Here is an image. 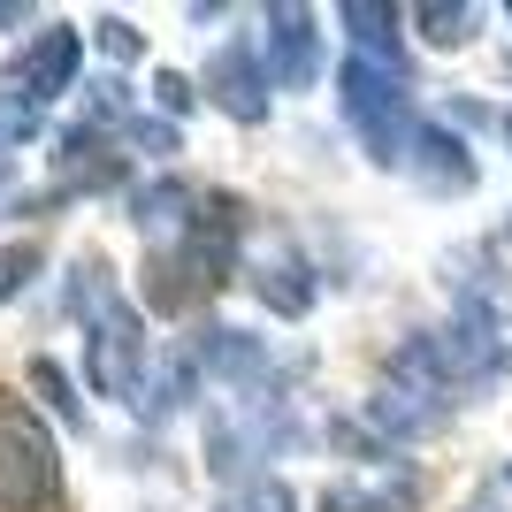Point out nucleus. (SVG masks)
<instances>
[{
	"mask_svg": "<svg viewBox=\"0 0 512 512\" xmlns=\"http://www.w3.org/2000/svg\"><path fill=\"white\" fill-rule=\"evenodd\" d=\"M505 482H512V474H505Z\"/></svg>",
	"mask_w": 512,
	"mask_h": 512,
	"instance_id": "nucleus-14",
	"label": "nucleus"
},
{
	"mask_svg": "<svg viewBox=\"0 0 512 512\" xmlns=\"http://www.w3.org/2000/svg\"><path fill=\"white\" fill-rule=\"evenodd\" d=\"M207 100L230 107L237 123H260V115H268V54H260L253 39H230L207 62Z\"/></svg>",
	"mask_w": 512,
	"mask_h": 512,
	"instance_id": "nucleus-4",
	"label": "nucleus"
},
{
	"mask_svg": "<svg viewBox=\"0 0 512 512\" xmlns=\"http://www.w3.org/2000/svg\"><path fill=\"white\" fill-rule=\"evenodd\" d=\"M337 23H352V54H367V62H398V8H367V0H344Z\"/></svg>",
	"mask_w": 512,
	"mask_h": 512,
	"instance_id": "nucleus-8",
	"label": "nucleus"
},
{
	"mask_svg": "<svg viewBox=\"0 0 512 512\" xmlns=\"http://www.w3.org/2000/svg\"><path fill=\"white\" fill-rule=\"evenodd\" d=\"M39 115H46V100L23 85L16 69H8V77H0V161H8V153H23V138L39 130Z\"/></svg>",
	"mask_w": 512,
	"mask_h": 512,
	"instance_id": "nucleus-9",
	"label": "nucleus"
},
{
	"mask_svg": "<svg viewBox=\"0 0 512 512\" xmlns=\"http://www.w3.org/2000/svg\"><path fill=\"white\" fill-rule=\"evenodd\" d=\"M413 23H421L428 46H459L474 31V8H413Z\"/></svg>",
	"mask_w": 512,
	"mask_h": 512,
	"instance_id": "nucleus-11",
	"label": "nucleus"
},
{
	"mask_svg": "<svg viewBox=\"0 0 512 512\" xmlns=\"http://www.w3.org/2000/svg\"><path fill=\"white\" fill-rule=\"evenodd\" d=\"M77 314H85V383L115 406H138L146 390V314L107 283V268H77Z\"/></svg>",
	"mask_w": 512,
	"mask_h": 512,
	"instance_id": "nucleus-1",
	"label": "nucleus"
},
{
	"mask_svg": "<svg viewBox=\"0 0 512 512\" xmlns=\"http://www.w3.org/2000/svg\"><path fill=\"white\" fill-rule=\"evenodd\" d=\"M413 169H421L428 192H467V184H474V153L459 146L451 130L421 123V138H413Z\"/></svg>",
	"mask_w": 512,
	"mask_h": 512,
	"instance_id": "nucleus-7",
	"label": "nucleus"
},
{
	"mask_svg": "<svg viewBox=\"0 0 512 512\" xmlns=\"http://www.w3.org/2000/svg\"><path fill=\"white\" fill-rule=\"evenodd\" d=\"M321 512H413V482H398V490H390V474L337 482V490H321Z\"/></svg>",
	"mask_w": 512,
	"mask_h": 512,
	"instance_id": "nucleus-10",
	"label": "nucleus"
},
{
	"mask_svg": "<svg viewBox=\"0 0 512 512\" xmlns=\"http://www.w3.org/2000/svg\"><path fill=\"white\" fill-rule=\"evenodd\" d=\"M77 62H85V39H77L69 23H54V31H39V39H31V54L16 62V77L39 92L46 107H54L69 85H77Z\"/></svg>",
	"mask_w": 512,
	"mask_h": 512,
	"instance_id": "nucleus-6",
	"label": "nucleus"
},
{
	"mask_svg": "<svg viewBox=\"0 0 512 512\" xmlns=\"http://www.w3.org/2000/svg\"><path fill=\"white\" fill-rule=\"evenodd\" d=\"M31 268H39V245H0V306L31 283Z\"/></svg>",
	"mask_w": 512,
	"mask_h": 512,
	"instance_id": "nucleus-12",
	"label": "nucleus"
},
{
	"mask_svg": "<svg viewBox=\"0 0 512 512\" xmlns=\"http://www.w3.org/2000/svg\"><path fill=\"white\" fill-rule=\"evenodd\" d=\"M337 107H344V123L360 130V146L375 153L383 169H406V161H413L421 123H413V92H406V69H398V62L344 54V69H337Z\"/></svg>",
	"mask_w": 512,
	"mask_h": 512,
	"instance_id": "nucleus-2",
	"label": "nucleus"
},
{
	"mask_svg": "<svg viewBox=\"0 0 512 512\" xmlns=\"http://www.w3.org/2000/svg\"><path fill=\"white\" fill-rule=\"evenodd\" d=\"M260 54H268V77L276 85H314V69H321V31L306 8H268V39H260Z\"/></svg>",
	"mask_w": 512,
	"mask_h": 512,
	"instance_id": "nucleus-5",
	"label": "nucleus"
},
{
	"mask_svg": "<svg viewBox=\"0 0 512 512\" xmlns=\"http://www.w3.org/2000/svg\"><path fill=\"white\" fill-rule=\"evenodd\" d=\"M222 512H291V505H283L276 482H245V490H230V505H222Z\"/></svg>",
	"mask_w": 512,
	"mask_h": 512,
	"instance_id": "nucleus-13",
	"label": "nucleus"
},
{
	"mask_svg": "<svg viewBox=\"0 0 512 512\" xmlns=\"http://www.w3.org/2000/svg\"><path fill=\"white\" fill-rule=\"evenodd\" d=\"M54 497V444L31 413H0V512Z\"/></svg>",
	"mask_w": 512,
	"mask_h": 512,
	"instance_id": "nucleus-3",
	"label": "nucleus"
}]
</instances>
